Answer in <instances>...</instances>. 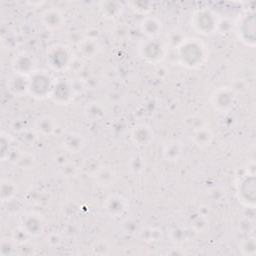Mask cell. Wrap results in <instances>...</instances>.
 <instances>
[{
  "label": "cell",
  "instance_id": "obj_11",
  "mask_svg": "<svg viewBox=\"0 0 256 256\" xmlns=\"http://www.w3.org/2000/svg\"><path fill=\"white\" fill-rule=\"evenodd\" d=\"M127 202L120 195H110L104 204V209L111 217H119L127 210Z\"/></svg>",
  "mask_w": 256,
  "mask_h": 256
},
{
  "label": "cell",
  "instance_id": "obj_15",
  "mask_svg": "<svg viewBox=\"0 0 256 256\" xmlns=\"http://www.w3.org/2000/svg\"><path fill=\"white\" fill-rule=\"evenodd\" d=\"M9 89L16 96H22L29 91V78L15 74L9 81Z\"/></svg>",
  "mask_w": 256,
  "mask_h": 256
},
{
  "label": "cell",
  "instance_id": "obj_22",
  "mask_svg": "<svg viewBox=\"0 0 256 256\" xmlns=\"http://www.w3.org/2000/svg\"><path fill=\"white\" fill-rule=\"evenodd\" d=\"M17 188L14 182L9 179H2L1 180V199L2 201H8L14 197L16 194Z\"/></svg>",
  "mask_w": 256,
  "mask_h": 256
},
{
  "label": "cell",
  "instance_id": "obj_9",
  "mask_svg": "<svg viewBox=\"0 0 256 256\" xmlns=\"http://www.w3.org/2000/svg\"><path fill=\"white\" fill-rule=\"evenodd\" d=\"M41 22L47 30L55 31L64 25L65 18L58 9L50 8L41 14Z\"/></svg>",
  "mask_w": 256,
  "mask_h": 256
},
{
  "label": "cell",
  "instance_id": "obj_21",
  "mask_svg": "<svg viewBox=\"0 0 256 256\" xmlns=\"http://www.w3.org/2000/svg\"><path fill=\"white\" fill-rule=\"evenodd\" d=\"M96 181L99 183V185L101 186H110L116 176H115V172L113 169H111L110 167H102L100 169H98V171L96 172Z\"/></svg>",
  "mask_w": 256,
  "mask_h": 256
},
{
  "label": "cell",
  "instance_id": "obj_1",
  "mask_svg": "<svg viewBox=\"0 0 256 256\" xmlns=\"http://www.w3.org/2000/svg\"><path fill=\"white\" fill-rule=\"evenodd\" d=\"M180 62L189 67L194 68L201 65L205 58L204 46L197 39H184L177 47Z\"/></svg>",
  "mask_w": 256,
  "mask_h": 256
},
{
  "label": "cell",
  "instance_id": "obj_12",
  "mask_svg": "<svg viewBox=\"0 0 256 256\" xmlns=\"http://www.w3.org/2000/svg\"><path fill=\"white\" fill-rule=\"evenodd\" d=\"M140 29L146 36L150 38H156L162 33L163 24L158 18L154 16H147L142 19L140 23Z\"/></svg>",
  "mask_w": 256,
  "mask_h": 256
},
{
  "label": "cell",
  "instance_id": "obj_14",
  "mask_svg": "<svg viewBox=\"0 0 256 256\" xmlns=\"http://www.w3.org/2000/svg\"><path fill=\"white\" fill-rule=\"evenodd\" d=\"M254 15H250V16H246L243 21L241 22V24L239 25V37H241L242 41L246 42L247 44H249V42H252V45H254L255 42V37H254Z\"/></svg>",
  "mask_w": 256,
  "mask_h": 256
},
{
  "label": "cell",
  "instance_id": "obj_4",
  "mask_svg": "<svg viewBox=\"0 0 256 256\" xmlns=\"http://www.w3.org/2000/svg\"><path fill=\"white\" fill-rule=\"evenodd\" d=\"M217 24L214 13L208 9H200L193 14L192 25L198 33L203 35L211 34L217 29Z\"/></svg>",
  "mask_w": 256,
  "mask_h": 256
},
{
  "label": "cell",
  "instance_id": "obj_24",
  "mask_svg": "<svg viewBox=\"0 0 256 256\" xmlns=\"http://www.w3.org/2000/svg\"><path fill=\"white\" fill-rule=\"evenodd\" d=\"M29 236L30 234L22 226H20L14 230L12 239L15 241V243H24L27 241Z\"/></svg>",
  "mask_w": 256,
  "mask_h": 256
},
{
  "label": "cell",
  "instance_id": "obj_19",
  "mask_svg": "<svg viewBox=\"0 0 256 256\" xmlns=\"http://www.w3.org/2000/svg\"><path fill=\"white\" fill-rule=\"evenodd\" d=\"M79 52L83 55L85 58H91L95 56V54L98 53L100 47L96 40L94 39H85L81 43H79L78 46Z\"/></svg>",
  "mask_w": 256,
  "mask_h": 256
},
{
  "label": "cell",
  "instance_id": "obj_13",
  "mask_svg": "<svg viewBox=\"0 0 256 256\" xmlns=\"http://www.w3.org/2000/svg\"><path fill=\"white\" fill-rule=\"evenodd\" d=\"M131 138L138 146H147L153 140V131L149 126L139 124L133 128Z\"/></svg>",
  "mask_w": 256,
  "mask_h": 256
},
{
  "label": "cell",
  "instance_id": "obj_7",
  "mask_svg": "<svg viewBox=\"0 0 256 256\" xmlns=\"http://www.w3.org/2000/svg\"><path fill=\"white\" fill-rule=\"evenodd\" d=\"M21 226L30 234V236H38L44 230V220L40 214L29 212L22 216Z\"/></svg>",
  "mask_w": 256,
  "mask_h": 256
},
{
  "label": "cell",
  "instance_id": "obj_2",
  "mask_svg": "<svg viewBox=\"0 0 256 256\" xmlns=\"http://www.w3.org/2000/svg\"><path fill=\"white\" fill-rule=\"evenodd\" d=\"M53 82L45 71H34L29 77V93L38 99L50 96Z\"/></svg>",
  "mask_w": 256,
  "mask_h": 256
},
{
  "label": "cell",
  "instance_id": "obj_10",
  "mask_svg": "<svg viewBox=\"0 0 256 256\" xmlns=\"http://www.w3.org/2000/svg\"><path fill=\"white\" fill-rule=\"evenodd\" d=\"M34 67L35 62L33 58L26 53H20L16 55L12 61V68L15 74L30 76L35 71Z\"/></svg>",
  "mask_w": 256,
  "mask_h": 256
},
{
  "label": "cell",
  "instance_id": "obj_20",
  "mask_svg": "<svg viewBox=\"0 0 256 256\" xmlns=\"http://www.w3.org/2000/svg\"><path fill=\"white\" fill-rule=\"evenodd\" d=\"M56 127H57V123L55 119H53L50 116L40 117L36 121V129L43 135H49L53 133Z\"/></svg>",
  "mask_w": 256,
  "mask_h": 256
},
{
  "label": "cell",
  "instance_id": "obj_25",
  "mask_svg": "<svg viewBox=\"0 0 256 256\" xmlns=\"http://www.w3.org/2000/svg\"><path fill=\"white\" fill-rule=\"evenodd\" d=\"M143 169V162H142V158H140L139 156H134L131 159V170L135 173L142 171Z\"/></svg>",
  "mask_w": 256,
  "mask_h": 256
},
{
  "label": "cell",
  "instance_id": "obj_5",
  "mask_svg": "<svg viewBox=\"0 0 256 256\" xmlns=\"http://www.w3.org/2000/svg\"><path fill=\"white\" fill-rule=\"evenodd\" d=\"M139 52L146 61L151 63L159 62L165 56V48L163 44L154 38L144 41L139 47Z\"/></svg>",
  "mask_w": 256,
  "mask_h": 256
},
{
  "label": "cell",
  "instance_id": "obj_23",
  "mask_svg": "<svg viewBox=\"0 0 256 256\" xmlns=\"http://www.w3.org/2000/svg\"><path fill=\"white\" fill-rule=\"evenodd\" d=\"M101 10L107 17H115L121 10V5L118 2H102Z\"/></svg>",
  "mask_w": 256,
  "mask_h": 256
},
{
  "label": "cell",
  "instance_id": "obj_6",
  "mask_svg": "<svg viewBox=\"0 0 256 256\" xmlns=\"http://www.w3.org/2000/svg\"><path fill=\"white\" fill-rule=\"evenodd\" d=\"M234 92L229 88H220L216 90L211 96V103L213 107L220 112H226L230 110L234 105Z\"/></svg>",
  "mask_w": 256,
  "mask_h": 256
},
{
  "label": "cell",
  "instance_id": "obj_16",
  "mask_svg": "<svg viewBox=\"0 0 256 256\" xmlns=\"http://www.w3.org/2000/svg\"><path fill=\"white\" fill-rule=\"evenodd\" d=\"M162 153L166 160L176 161L182 154V144L177 140H171L164 145Z\"/></svg>",
  "mask_w": 256,
  "mask_h": 256
},
{
  "label": "cell",
  "instance_id": "obj_3",
  "mask_svg": "<svg viewBox=\"0 0 256 256\" xmlns=\"http://www.w3.org/2000/svg\"><path fill=\"white\" fill-rule=\"evenodd\" d=\"M46 58L49 66L52 69L62 71L70 65L72 61V52L67 46L56 44L49 47Z\"/></svg>",
  "mask_w": 256,
  "mask_h": 256
},
{
  "label": "cell",
  "instance_id": "obj_18",
  "mask_svg": "<svg viewBox=\"0 0 256 256\" xmlns=\"http://www.w3.org/2000/svg\"><path fill=\"white\" fill-rule=\"evenodd\" d=\"M212 139H213V135H212L211 131L206 127H203V128L193 131L192 140L199 147L208 146L211 143Z\"/></svg>",
  "mask_w": 256,
  "mask_h": 256
},
{
  "label": "cell",
  "instance_id": "obj_8",
  "mask_svg": "<svg viewBox=\"0 0 256 256\" xmlns=\"http://www.w3.org/2000/svg\"><path fill=\"white\" fill-rule=\"evenodd\" d=\"M72 86L66 79H59L53 84L50 97L59 104H67L72 98Z\"/></svg>",
  "mask_w": 256,
  "mask_h": 256
},
{
  "label": "cell",
  "instance_id": "obj_17",
  "mask_svg": "<svg viewBox=\"0 0 256 256\" xmlns=\"http://www.w3.org/2000/svg\"><path fill=\"white\" fill-rule=\"evenodd\" d=\"M64 147L72 152H77L81 150L84 146V139L80 134L69 133L65 136L63 140Z\"/></svg>",
  "mask_w": 256,
  "mask_h": 256
}]
</instances>
